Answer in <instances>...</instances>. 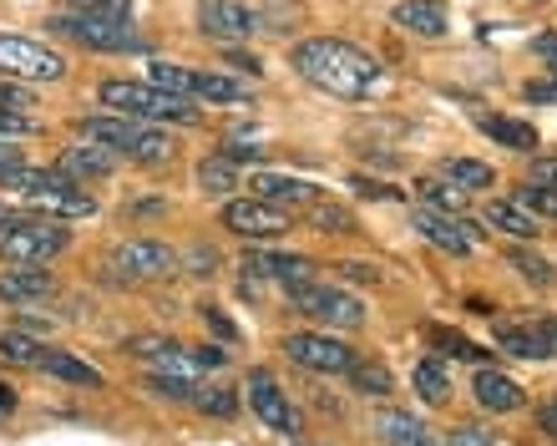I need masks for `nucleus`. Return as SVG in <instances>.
<instances>
[{
	"label": "nucleus",
	"instance_id": "obj_52",
	"mask_svg": "<svg viewBox=\"0 0 557 446\" xmlns=\"http://www.w3.org/2000/svg\"><path fill=\"white\" fill-rule=\"evenodd\" d=\"M11 219H15V213L5 209V203H0V228H5V223H11Z\"/></svg>",
	"mask_w": 557,
	"mask_h": 446
},
{
	"label": "nucleus",
	"instance_id": "obj_22",
	"mask_svg": "<svg viewBox=\"0 0 557 446\" xmlns=\"http://www.w3.org/2000/svg\"><path fill=\"white\" fill-rule=\"evenodd\" d=\"M486 223L502 228V234H512V238H537L543 234V223L532 219L528 209H517L512 198H492V203H486Z\"/></svg>",
	"mask_w": 557,
	"mask_h": 446
},
{
	"label": "nucleus",
	"instance_id": "obj_31",
	"mask_svg": "<svg viewBox=\"0 0 557 446\" xmlns=\"http://www.w3.org/2000/svg\"><path fill=\"white\" fill-rule=\"evenodd\" d=\"M421 198L431 203V213H461V203H467V194H461V188H451V183H436V178L421 183Z\"/></svg>",
	"mask_w": 557,
	"mask_h": 446
},
{
	"label": "nucleus",
	"instance_id": "obj_17",
	"mask_svg": "<svg viewBox=\"0 0 557 446\" xmlns=\"http://www.w3.org/2000/svg\"><path fill=\"white\" fill-rule=\"evenodd\" d=\"M476 401L486 406V411H522L528 406V391L517 386L512 375H502V371H492V366H482L476 371Z\"/></svg>",
	"mask_w": 557,
	"mask_h": 446
},
{
	"label": "nucleus",
	"instance_id": "obj_32",
	"mask_svg": "<svg viewBox=\"0 0 557 446\" xmlns=\"http://www.w3.org/2000/svg\"><path fill=\"white\" fill-rule=\"evenodd\" d=\"M512 203L517 209H528L532 219H537V213H543V219H557V194L553 188H537V183H522Z\"/></svg>",
	"mask_w": 557,
	"mask_h": 446
},
{
	"label": "nucleus",
	"instance_id": "obj_35",
	"mask_svg": "<svg viewBox=\"0 0 557 446\" xmlns=\"http://www.w3.org/2000/svg\"><path fill=\"white\" fill-rule=\"evenodd\" d=\"M507 264L522 274V280H532V284H553V264H547L543 253H528V249H512L507 253Z\"/></svg>",
	"mask_w": 557,
	"mask_h": 446
},
{
	"label": "nucleus",
	"instance_id": "obj_10",
	"mask_svg": "<svg viewBox=\"0 0 557 446\" xmlns=\"http://www.w3.org/2000/svg\"><path fill=\"white\" fill-rule=\"evenodd\" d=\"M198 30L213 41H249L253 30H264V15L244 0H203L198 5Z\"/></svg>",
	"mask_w": 557,
	"mask_h": 446
},
{
	"label": "nucleus",
	"instance_id": "obj_30",
	"mask_svg": "<svg viewBox=\"0 0 557 446\" xmlns=\"http://www.w3.org/2000/svg\"><path fill=\"white\" fill-rule=\"evenodd\" d=\"M350 375H355V391H366V396H391V371L375 366V360H355Z\"/></svg>",
	"mask_w": 557,
	"mask_h": 446
},
{
	"label": "nucleus",
	"instance_id": "obj_14",
	"mask_svg": "<svg viewBox=\"0 0 557 446\" xmlns=\"http://www.w3.org/2000/svg\"><path fill=\"white\" fill-rule=\"evenodd\" d=\"M400 30H411L421 41H441L446 30H451V11L441 5V0H400L396 11H391Z\"/></svg>",
	"mask_w": 557,
	"mask_h": 446
},
{
	"label": "nucleus",
	"instance_id": "obj_19",
	"mask_svg": "<svg viewBox=\"0 0 557 446\" xmlns=\"http://www.w3.org/2000/svg\"><path fill=\"white\" fill-rule=\"evenodd\" d=\"M117 168V152H107V148H97V143H76V148H66L61 152V178H107Z\"/></svg>",
	"mask_w": 557,
	"mask_h": 446
},
{
	"label": "nucleus",
	"instance_id": "obj_9",
	"mask_svg": "<svg viewBox=\"0 0 557 446\" xmlns=\"http://www.w3.org/2000/svg\"><path fill=\"white\" fill-rule=\"evenodd\" d=\"M223 228H234L238 238H284L294 223L289 213L264 203V198H228L223 203Z\"/></svg>",
	"mask_w": 557,
	"mask_h": 446
},
{
	"label": "nucleus",
	"instance_id": "obj_39",
	"mask_svg": "<svg viewBox=\"0 0 557 446\" xmlns=\"http://www.w3.org/2000/svg\"><path fill=\"white\" fill-rule=\"evenodd\" d=\"M532 183H537V188H553V194H557V158L532 163Z\"/></svg>",
	"mask_w": 557,
	"mask_h": 446
},
{
	"label": "nucleus",
	"instance_id": "obj_15",
	"mask_svg": "<svg viewBox=\"0 0 557 446\" xmlns=\"http://www.w3.org/2000/svg\"><path fill=\"white\" fill-rule=\"evenodd\" d=\"M249 188H253V198H264V203H274L284 213H289V203H309V209L320 203V188L305 178H289V173H259Z\"/></svg>",
	"mask_w": 557,
	"mask_h": 446
},
{
	"label": "nucleus",
	"instance_id": "obj_16",
	"mask_svg": "<svg viewBox=\"0 0 557 446\" xmlns=\"http://www.w3.org/2000/svg\"><path fill=\"white\" fill-rule=\"evenodd\" d=\"M416 228H421L436 249H446V253H471L476 249V228L471 223H461V219H446V213H431V209H421L416 213Z\"/></svg>",
	"mask_w": 557,
	"mask_h": 446
},
{
	"label": "nucleus",
	"instance_id": "obj_43",
	"mask_svg": "<svg viewBox=\"0 0 557 446\" xmlns=\"http://www.w3.org/2000/svg\"><path fill=\"white\" fill-rule=\"evenodd\" d=\"M203 314H208V325L219 330L223 340H234V320H228V314H223V310H203Z\"/></svg>",
	"mask_w": 557,
	"mask_h": 446
},
{
	"label": "nucleus",
	"instance_id": "obj_25",
	"mask_svg": "<svg viewBox=\"0 0 557 446\" xmlns=\"http://www.w3.org/2000/svg\"><path fill=\"white\" fill-rule=\"evenodd\" d=\"M441 173H446V183L451 188H461V194H482V188H492L497 183V173L486 163H476V158H446L441 163Z\"/></svg>",
	"mask_w": 557,
	"mask_h": 446
},
{
	"label": "nucleus",
	"instance_id": "obj_42",
	"mask_svg": "<svg viewBox=\"0 0 557 446\" xmlns=\"http://www.w3.org/2000/svg\"><path fill=\"white\" fill-rule=\"evenodd\" d=\"M213 264H219V253H213V249L193 253V274H203V280H208V274H213Z\"/></svg>",
	"mask_w": 557,
	"mask_h": 446
},
{
	"label": "nucleus",
	"instance_id": "obj_23",
	"mask_svg": "<svg viewBox=\"0 0 557 446\" xmlns=\"http://www.w3.org/2000/svg\"><path fill=\"white\" fill-rule=\"evenodd\" d=\"M497 350H507V356H517V360H547V340L537 325H502Z\"/></svg>",
	"mask_w": 557,
	"mask_h": 446
},
{
	"label": "nucleus",
	"instance_id": "obj_13",
	"mask_svg": "<svg viewBox=\"0 0 557 446\" xmlns=\"http://www.w3.org/2000/svg\"><path fill=\"white\" fill-rule=\"evenodd\" d=\"M284 356H289L294 366L314 371V375H339V371H350L355 366L350 345L330 340V335H289V340H284Z\"/></svg>",
	"mask_w": 557,
	"mask_h": 446
},
{
	"label": "nucleus",
	"instance_id": "obj_29",
	"mask_svg": "<svg viewBox=\"0 0 557 446\" xmlns=\"http://www.w3.org/2000/svg\"><path fill=\"white\" fill-rule=\"evenodd\" d=\"M0 356L11 360V366H41V345L30 340V335H21V330H5L0 335Z\"/></svg>",
	"mask_w": 557,
	"mask_h": 446
},
{
	"label": "nucleus",
	"instance_id": "obj_1",
	"mask_svg": "<svg viewBox=\"0 0 557 446\" xmlns=\"http://www.w3.org/2000/svg\"><path fill=\"white\" fill-rule=\"evenodd\" d=\"M289 66L305 76L309 87H320L324 97H339V102H360V97H370L381 87V61L350 41H335V36L299 41Z\"/></svg>",
	"mask_w": 557,
	"mask_h": 446
},
{
	"label": "nucleus",
	"instance_id": "obj_49",
	"mask_svg": "<svg viewBox=\"0 0 557 446\" xmlns=\"http://www.w3.org/2000/svg\"><path fill=\"white\" fill-rule=\"evenodd\" d=\"M5 411H15V391L11 386H0V417H5Z\"/></svg>",
	"mask_w": 557,
	"mask_h": 446
},
{
	"label": "nucleus",
	"instance_id": "obj_26",
	"mask_svg": "<svg viewBox=\"0 0 557 446\" xmlns=\"http://www.w3.org/2000/svg\"><path fill=\"white\" fill-rule=\"evenodd\" d=\"M476 127H482L486 137H497L502 148H512V152H532L537 148V133H532L528 122H512V117H476Z\"/></svg>",
	"mask_w": 557,
	"mask_h": 446
},
{
	"label": "nucleus",
	"instance_id": "obj_2",
	"mask_svg": "<svg viewBox=\"0 0 557 446\" xmlns=\"http://www.w3.org/2000/svg\"><path fill=\"white\" fill-rule=\"evenodd\" d=\"M82 143H97V148L117 152V158H133V163H147V168L173 158V137L158 133L152 122H127V117H87L82 122Z\"/></svg>",
	"mask_w": 557,
	"mask_h": 446
},
{
	"label": "nucleus",
	"instance_id": "obj_28",
	"mask_svg": "<svg viewBox=\"0 0 557 446\" xmlns=\"http://www.w3.org/2000/svg\"><path fill=\"white\" fill-rule=\"evenodd\" d=\"M198 183H203V194L228 198L238 188V168L228 163V158H203V163H198Z\"/></svg>",
	"mask_w": 557,
	"mask_h": 446
},
{
	"label": "nucleus",
	"instance_id": "obj_37",
	"mask_svg": "<svg viewBox=\"0 0 557 446\" xmlns=\"http://www.w3.org/2000/svg\"><path fill=\"white\" fill-rule=\"evenodd\" d=\"M193 406H198V411H208V417H234L238 396H234V391H198V396H193Z\"/></svg>",
	"mask_w": 557,
	"mask_h": 446
},
{
	"label": "nucleus",
	"instance_id": "obj_5",
	"mask_svg": "<svg viewBox=\"0 0 557 446\" xmlns=\"http://www.w3.org/2000/svg\"><path fill=\"white\" fill-rule=\"evenodd\" d=\"M147 87L168 91V97H203V102H249V87L234 82L223 72H188V66H173V61H152L147 66Z\"/></svg>",
	"mask_w": 557,
	"mask_h": 446
},
{
	"label": "nucleus",
	"instance_id": "obj_3",
	"mask_svg": "<svg viewBox=\"0 0 557 446\" xmlns=\"http://www.w3.org/2000/svg\"><path fill=\"white\" fill-rule=\"evenodd\" d=\"M97 97H102V107H112V117H127V122H177V127L198 122V107L147 87V82H102Z\"/></svg>",
	"mask_w": 557,
	"mask_h": 446
},
{
	"label": "nucleus",
	"instance_id": "obj_8",
	"mask_svg": "<svg viewBox=\"0 0 557 446\" xmlns=\"http://www.w3.org/2000/svg\"><path fill=\"white\" fill-rule=\"evenodd\" d=\"M294 310L309 314V320H320V325H335V330H360L366 325V305L355 295H345V289H335V284H305V289H294Z\"/></svg>",
	"mask_w": 557,
	"mask_h": 446
},
{
	"label": "nucleus",
	"instance_id": "obj_45",
	"mask_svg": "<svg viewBox=\"0 0 557 446\" xmlns=\"http://www.w3.org/2000/svg\"><path fill=\"white\" fill-rule=\"evenodd\" d=\"M11 168H21V148H15V143H0V173H11Z\"/></svg>",
	"mask_w": 557,
	"mask_h": 446
},
{
	"label": "nucleus",
	"instance_id": "obj_36",
	"mask_svg": "<svg viewBox=\"0 0 557 446\" xmlns=\"http://www.w3.org/2000/svg\"><path fill=\"white\" fill-rule=\"evenodd\" d=\"M421 432H425V426H421L416 417H406V411H385V417H381V436H385L391 446L411 442V436H421Z\"/></svg>",
	"mask_w": 557,
	"mask_h": 446
},
{
	"label": "nucleus",
	"instance_id": "obj_33",
	"mask_svg": "<svg viewBox=\"0 0 557 446\" xmlns=\"http://www.w3.org/2000/svg\"><path fill=\"white\" fill-rule=\"evenodd\" d=\"M309 219H314V228H320V234H355V213L339 209V203H314V209H309Z\"/></svg>",
	"mask_w": 557,
	"mask_h": 446
},
{
	"label": "nucleus",
	"instance_id": "obj_48",
	"mask_svg": "<svg viewBox=\"0 0 557 446\" xmlns=\"http://www.w3.org/2000/svg\"><path fill=\"white\" fill-rule=\"evenodd\" d=\"M537 330H543V340H547V356H557V320H543Z\"/></svg>",
	"mask_w": 557,
	"mask_h": 446
},
{
	"label": "nucleus",
	"instance_id": "obj_20",
	"mask_svg": "<svg viewBox=\"0 0 557 446\" xmlns=\"http://www.w3.org/2000/svg\"><path fill=\"white\" fill-rule=\"evenodd\" d=\"M259 274H269V280H278L284 289H305V284H314V259H305V253H259V259H249Z\"/></svg>",
	"mask_w": 557,
	"mask_h": 446
},
{
	"label": "nucleus",
	"instance_id": "obj_4",
	"mask_svg": "<svg viewBox=\"0 0 557 446\" xmlns=\"http://www.w3.org/2000/svg\"><path fill=\"white\" fill-rule=\"evenodd\" d=\"M72 238L57 219H11L0 228V259L15 269H41L46 259H57Z\"/></svg>",
	"mask_w": 557,
	"mask_h": 446
},
{
	"label": "nucleus",
	"instance_id": "obj_11",
	"mask_svg": "<svg viewBox=\"0 0 557 446\" xmlns=\"http://www.w3.org/2000/svg\"><path fill=\"white\" fill-rule=\"evenodd\" d=\"M112 269L122 280H168L177 269V253L158 238H127V244L112 249Z\"/></svg>",
	"mask_w": 557,
	"mask_h": 446
},
{
	"label": "nucleus",
	"instance_id": "obj_50",
	"mask_svg": "<svg viewBox=\"0 0 557 446\" xmlns=\"http://www.w3.org/2000/svg\"><path fill=\"white\" fill-rule=\"evenodd\" d=\"M234 66H244V72H249V76H259V72H264V66H259V61H253V57H234Z\"/></svg>",
	"mask_w": 557,
	"mask_h": 446
},
{
	"label": "nucleus",
	"instance_id": "obj_46",
	"mask_svg": "<svg viewBox=\"0 0 557 446\" xmlns=\"http://www.w3.org/2000/svg\"><path fill=\"white\" fill-rule=\"evenodd\" d=\"M537 426H543L547 436H557V401H547L543 411H537Z\"/></svg>",
	"mask_w": 557,
	"mask_h": 446
},
{
	"label": "nucleus",
	"instance_id": "obj_34",
	"mask_svg": "<svg viewBox=\"0 0 557 446\" xmlns=\"http://www.w3.org/2000/svg\"><path fill=\"white\" fill-rule=\"evenodd\" d=\"M431 345H441L446 356H456V360H482V356H492V350H482V345H471L467 335H456V330H431Z\"/></svg>",
	"mask_w": 557,
	"mask_h": 446
},
{
	"label": "nucleus",
	"instance_id": "obj_44",
	"mask_svg": "<svg viewBox=\"0 0 557 446\" xmlns=\"http://www.w3.org/2000/svg\"><path fill=\"white\" fill-rule=\"evenodd\" d=\"M339 269H345L350 280H366V284H375V280H381V274H375V269H370V264H360V259H350V264H339Z\"/></svg>",
	"mask_w": 557,
	"mask_h": 446
},
{
	"label": "nucleus",
	"instance_id": "obj_6",
	"mask_svg": "<svg viewBox=\"0 0 557 446\" xmlns=\"http://www.w3.org/2000/svg\"><path fill=\"white\" fill-rule=\"evenodd\" d=\"M51 30L72 36V41L91 46V51H137V30L127 26V15H112V11H72V15H57Z\"/></svg>",
	"mask_w": 557,
	"mask_h": 446
},
{
	"label": "nucleus",
	"instance_id": "obj_41",
	"mask_svg": "<svg viewBox=\"0 0 557 446\" xmlns=\"http://www.w3.org/2000/svg\"><path fill=\"white\" fill-rule=\"evenodd\" d=\"M528 102H557V82H532Z\"/></svg>",
	"mask_w": 557,
	"mask_h": 446
},
{
	"label": "nucleus",
	"instance_id": "obj_38",
	"mask_svg": "<svg viewBox=\"0 0 557 446\" xmlns=\"http://www.w3.org/2000/svg\"><path fill=\"white\" fill-rule=\"evenodd\" d=\"M446 446H497V436L482 432V426H456V432L446 436Z\"/></svg>",
	"mask_w": 557,
	"mask_h": 446
},
{
	"label": "nucleus",
	"instance_id": "obj_7",
	"mask_svg": "<svg viewBox=\"0 0 557 446\" xmlns=\"http://www.w3.org/2000/svg\"><path fill=\"white\" fill-rule=\"evenodd\" d=\"M61 76H66V57L57 46L0 36V82H61Z\"/></svg>",
	"mask_w": 557,
	"mask_h": 446
},
{
	"label": "nucleus",
	"instance_id": "obj_27",
	"mask_svg": "<svg viewBox=\"0 0 557 446\" xmlns=\"http://www.w3.org/2000/svg\"><path fill=\"white\" fill-rule=\"evenodd\" d=\"M416 396H421L425 406H446V396H451V375H446V366L441 360H421L411 375Z\"/></svg>",
	"mask_w": 557,
	"mask_h": 446
},
{
	"label": "nucleus",
	"instance_id": "obj_18",
	"mask_svg": "<svg viewBox=\"0 0 557 446\" xmlns=\"http://www.w3.org/2000/svg\"><path fill=\"white\" fill-rule=\"evenodd\" d=\"M147 360H152V375H158V381H173V386H193V381L203 375V366H198V356H193L188 345H152Z\"/></svg>",
	"mask_w": 557,
	"mask_h": 446
},
{
	"label": "nucleus",
	"instance_id": "obj_12",
	"mask_svg": "<svg viewBox=\"0 0 557 446\" xmlns=\"http://www.w3.org/2000/svg\"><path fill=\"white\" fill-rule=\"evenodd\" d=\"M249 406L259 411V421H264L269 432H284V436H299L305 432V421H299V411H294V401L278 391V381L269 371H249Z\"/></svg>",
	"mask_w": 557,
	"mask_h": 446
},
{
	"label": "nucleus",
	"instance_id": "obj_51",
	"mask_svg": "<svg viewBox=\"0 0 557 446\" xmlns=\"http://www.w3.org/2000/svg\"><path fill=\"white\" fill-rule=\"evenodd\" d=\"M400 446H436V442H431V436L421 432V436H411V442H400Z\"/></svg>",
	"mask_w": 557,
	"mask_h": 446
},
{
	"label": "nucleus",
	"instance_id": "obj_21",
	"mask_svg": "<svg viewBox=\"0 0 557 446\" xmlns=\"http://www.w3.org/2000/svg\"><path fill=\"white\" fill-rule=\"evenodd\" d=\"M46 295H51V274L46 269H11V274H0V299L5 305H36Z\"/></svg>",
	"mask_w": 557,
	"mask_h": 446
},
{
	"label": "nucleus",
	"instance_id": "obj_47",
	"mask_svg": "<svg viewBox=\"0 0 557 446\" xmlns=\"http://www.w3.org/2000/svg\"><path fill=\"white\" fill-rule=\"evenodd\" d=\"M532 51H537V57H547V61H557V36H553V30H547V36H537V41H532Z\"/></svg>",
	"mask_w": 557,
	"mask_h": 446
},
{
	"label": "nucleus",
	"instance_id": "obj_24",
	"mask_svg": "<svg viewBox=\"0 0 557 446\" xmlns=\"http://www.w3.org/2000/svg\"><path fill=\"white\" fill-rule=\"evenodd\" d=\"M41 371L46 375H57V381H72V386H102V371H91L87 360H76L66 356V350H41Z\"/></svg>",
	"mask_w": 557,
	"mask_h": 446
},
{
	"label": "nucleus",
	"instance_id": "obj_40",
	"mask_svg": "<svg viewBox=\"0 0 557 446\" xmlns=\"http://www.w3.org/2000/svg\"><path fill=\"white\" fill-rule=\"evenodd\" d=\"M82 11H112V15H127V0H76Z\"/></svg>",
	"mask_w": 557,
	"mask_h": 446
}]
</instances>
